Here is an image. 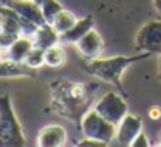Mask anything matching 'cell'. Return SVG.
Wrapping results in <instances>:
<instances>
[{
    "mask_svg": "<svg viewBox=\"0 0 161 147\" xmlns=\"http://www.w3.org/2000/svg\"><path fill=\"white\" fill-rule=\"evenodd\" d=\"M90 102L92 95L87 85L66 80L50 81V106L57 114L80 123Z\"/></svg>",
    "mask_w": 161,
    "mask_h": 147,
    "instance_id": "6da1fadb",
    "label": "cell"
},
{
    "mask_svg": "<svg viewBox=\"0 0 161 147\" xmlns=\"http://www.w3.org/2000/svg\"><path fill=\"white\" fill-rule=\"evenodd\" d=\"M151 54H142V56H133V57H126V56H111V57H94V59H87V63L83 64L85 71L88 74H92L94 78L104 81V83L114 85L119 92L123 94V87H121V76L133 63L140 59H147Z\"/></svg>",
    "mask_w": 161,
    "mask_h": 147,
    "instance_id": "7a4b0ae2",
    "label": "cell"
},
{
    "mask_svg": "<svg viewBox=\"0 0 161 147\" xmlns=\"http://www.w3.org/2000/svg\"><path fill=\"white\" fill-rule=\"evenodd\" d=\"M26 139L9 95L0 97V147H23Z\"/></svg>",
    "mask_w": 161,
    "mask_h": 147,
    "instance_id": "3957f363",
    "label": "cell"
},
{
    "mask_svg": "<svg viewBox=\"0 0 161 147\" xmlns=\"http://www.w3.org/2000/svg\"><path fill=\"white\" fill-rule=\"evenodd\" d=\"M80 128L83 132V137L88 139H95L99 142H102L104 145L113 142L116 133V125H113L111 121L101 116L95 109H88L83 114L80 121Z\"/></svg>",
    "mask_w": 161,
    "mask_h": 147,
    "instance_id": "277c9868",
    "label": "cell"
},
{
    "mask_svg": "<svg viewBox=\"0 0 161 147\" xmlns=\"http://www.w3.org/2000/svg\"><path fill=\"white\" fill-rule=\"evenodd\" d=\"M94 109L99 112L101 116H104L108 121H111L113 125H118L125 114L128 112V102L125 101L121 94L111 90V92H106L97 102H95Z\"/></svg>",
    "mask_w": 161,
    "mask_h": 147,
    "instance_id": "5b68a950",
    "label": "cell"
},
{
    "mask_svg": "<svg viewBox=\"0 0 161 147\" xmlns=\"http://www.w3.org/2000/svg\"><path fill=\"white\" fill-rule=\"evenodd\" d=\"M135 49L151 56L161 54V19H153L140 26L135 35Z\"/></svg>",
    "mask_w": 161,
    "mask_h": 147,
    "instance_id": "8992f818",
    "label": "cell"
},
{
    "mask_svg": "<svg viewBox=\"0 0 161 147\" xmlns=\"http://www.w3.org/2000/svg\"><path fill=\"white\" fill-rule=\"evenodd\" d=\"M140 132H144L142 118L128 111L125 114V118L116 125V133L113 142H116L118 145H132V142Z\"/></svg>",
    "mask_w": 161,
    "mask_h": 147,
    "instance_id": "52a82bcc",
    "label": "cell"
},
{
    "mask_svg": "<svg viewBox=\"0 0 161 147\" xmlns=\"http://www.w3.org/2000/svg\"><path fill=\"white\" fill-rule=\"evenodd\" d=\"M2 5L11 7L21 18L31 21L36 26H42L47 23L42 14V7H40V4H36L35 0H2Z\"/></svg>",
    "mask_w": 161,
    "mask_h": 147,
    "instance_id": "ba28073f",
    "label": "cell"
},
{
    "mask_svg": "<svg viewBox=\"0 0 161 147\" xmlns=\"http://www.w3.org/2000/svg\"><path fill=\"white\" fill-rule=\"evenodd\" d=\"M76 50L85 57V59H94V57L102 56V50H104V40H102L101 33L97 30L92 28L88 33H85L76 43Z\"/></svg>",
    "mask_w": 161,
    "mask_h": 147,
    "instance_id": "9c48e42d",
    "label": "cell"
},
{
    "mask_svg": "<svg viewBox=\"0 0 161 147\" xmlns=\"http://www.w3.org/2000/svg\"><path fill=\"white\" fill-rule=\"evenodd\" d=\"M68 142V132L63 125H47L36 135V145L61 147Z\"/></svg>",
    "mask_w": 161,
    "mask_h": 147,
    "instance_id": "30bf717a",
    "label": "cell"
},
{
    "mask_svg": "<svg viewBox=\"0 0 161 147\" xmlns=\"http://www.w3.org/2000/svg\"><path fill=\"white\" fill-rule=\"evenodd\" d=\"M31 38H33L35 47H40V49L47 50V49H50V47L61 43V33L57 31L50 23H45V24L38 26V28L35 30Z\"/></svg>",
    "mask_w": 161,
    "mask_h": 147,
    "instance_id": "8fae6325",
    "label": "cell"
},
{
    "mask_svg": "<svg viewBox=\"0 0 161 147\" xmlns=\"http://www.w3.org/2000/svg\"><path fill=\"white\" fill-rule=\"evenodd\" d=\"M35 71L28 68L25 63H18L9 57L0 59V80L2 78H25V76H35Z\"/></svg>",
    "mask_w": 161,
    "mask_h": 147,
    "instance_id": "7c38bea8",
    "label": "cell"
},
{
    "mask_svg": "<svg viewBox=\"0 0 161 147\" xmlns=\"http://www.w3.org/2000/svg\"><path fill=\"white\" fill-rule=\"evenodd\" d=\"M92 28H94V18L92 16H85V18L78 19L71 30H68L66 33H61V43H76Z\"/></svg>",
    "mask_w": 161,
    "mask_h": 147,
    "instance_id": "4fadbf2b",
    "label": "cell"
},
{
    "mask_svg": "<svg viewBox=\"0 0 161 147\" xmlns=\"http://www.w3.org/2000/svg\"><path fill=\"white\" fill-rule=\"evenodd\" d=\"M33 47H35V43H33L31 36L21 35L11 47H9L7 50H5V56H7L9 59H12V61L23 63V61H25V57L30 54V50H31Z\"/></svg>",
    "mask_w": 161,
    "mask_h": 147,
    "instance_id": "5bb4252c",
    "label": "cell"
},
{
    "mask_svg": "<svg viewBox=\"0 0 161 147\" xmlns=\"http://www.w3.org/2000/svg\"><path fill=\"white\" fill-rule=\"evenodd\" d=\"M76 21H78V18L73 14V12H71V11H66V9H63V11H61L59 14L56 16V18H54V21L50 23V24H52L59 33H66L68 30L73 28Z\"/></svg>",
    "mask_w": 161,
    "mask_h": 147,
    "instance_id": "9a60e30c",
    "label": "cell"
},
{
    "mask_svg": "<svg viewBox=\"0 0 161 147\" xmlns=\"http://www.w3.org/2000/svg\"><path fill=\"white\" fill-rule=\"evenodd\" d=\"M64 63H66V50L61 47V43H57V45L45 50V66L61 68Z\"/></svg>",
    "mask_w": 161,
    "mask_h": 147,
    "instance_id": "2e32d148",
    "label": "cell"
},
{
    "mask_svg": "<svg viewBox=\"0 0 161 147\" xmlns=\"http://www.w3.org/2000/svg\"><path fill=\"white\" fill-rule=\"evenodd\" d=\"M23 63L31 69H40L42 66H45V50L40 49V47H33Z\"/></svg>",
    "mask_w": 161,
    "mask_h": 147,
    "instance_id": "e0dca14e",
    "label": "cell"
},
{
    "mask_svg": "<svg viewBox=\"0 0 161 147\" xmlns=\"http://www.w3.org/2000/svg\"><path fill=\"white\" fill-rule=\"evenodd\" d=\"M40 7H42V14H43V18H45L47 23H52L54 18L64 9L57 0H42Z\"/></svg>",
    "mask_w": 161,
    "mask_h": 147,
    "instance_id": "ac0fdd59",
    "label": "cell"
},
{
    "mask_svg": "<svg viewBox=\"0 0 161 147\" xmlns=\"http://www.w3.org/2000/svg\"><path fill=\"white\" fill-rule=\"evenodd\" d=\"M21 35H18V33H11V31H2L0 30V49L2 50H7L9 47L12 45V43L16 42V40L19 38Z\"/></svg>",
    "mask_w": 161,
    "mask_h": 147,
    "instance_id": "d6986e66",
    "label": "cell"
},
{
    "mask_svg": "<svg viewBox=\"0 0 161 147\" xmlns=\"http://www.w3.org/2000/svg\"><path fill=\"white\" fill-rule=\"evenodd\" d=\"M147 145H151V142L147 140V135L144 132H140L139 135L135 137V140L132 142V145L130 147H147Z\"/></svg>",
    "mask_w": 161,
    "mask_h": 147,
    "instance_id": "ffe728a7",
    "label": "cell"
},
{
    "mask_svg": "<svg viewBox=\"0 0 161 147\" xmlns=\"http://www.w3.org/2000/svg\"><path fill=\"white\" fill-rule=\"evenodd\" d=\"M78 145H80V147H90V145L102 147L104 144H102V142H99V140H95V139H88V137H85L83 140H80V142H78Z\"/></svg>",
    "mask_w": 161,
    "mask_h": 147,
    "instance_id": "44dd1931",
    "label": "cell"
},
{
    "mask_svg": "<svg viewBox=\"0 0 161 147\" xmlns=\"http://www.w3.org/2000/svg\"><path fill=\"white\" fill-rule=\"evenodd\" d=\"M147 116H149L153 121L159 119V118H161V107H159V106H151L149 111H147Z\"/></svg>",
    "mask_w": 161,
    "mask_h": 147,
    "instance_id": "7402d4cb",
    "label": "cell"
},
{
    "mask_svg": "<svg viewBox=\"0 0 161 147\" xmlns=\"http://www.w3.org/2000/svg\"><path fill=\"white\" fill-rule=\"evenodd\" d=\"M153 7L158 14H161V0H153Z\"/></svg>",
    "mask_w": 161,
    "mask_h": 147,
    "instance_id": "603a6c76",
    "label": "cell"
},
{
    "mask_svg": "<svg viewBox=\"0 0 161 147\" xmlns=\"http://www.w3.org/2000/svg\"><path fill=\"white\" fill-rule=\"evenodd\" d=\"M158 78H159V81H161V54H159V57H158Z\"/></svg>",
    "mask_w": 161,
    "mask_h": 147,
    "instance_id": "cb8c5ba5",
    "label": "cell"
},
{
    "mask_svg": "<svg viewBox=\"0 0 161 147\" xmlns=\"http://www.w3.org/2000/svg\"><path fill=\"white\" fill-rule=\"evenodd\" d=\"M158 145H161V132H159V135H158Z\"/></svg>",
    "mask_w": 161,
    "mask_h": 147,
    "instance_id": "d4e9b609",
    "label": "cell"
},
{
    "mask_svg": "<svg viewBox=\"0 0 161 147\" xmlns=\"http://www.w3.org/2000/svg\"><path fill=\"white\" fill-rule=\"evenodd\" d=\"M35 2H36V4H42V0H35Z\"/></svg>",
    "mask_w": 161,
    "mask_h": 147,
    "instance_id": "484cf974",
    "label": "cell"
}]
</instances>
